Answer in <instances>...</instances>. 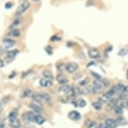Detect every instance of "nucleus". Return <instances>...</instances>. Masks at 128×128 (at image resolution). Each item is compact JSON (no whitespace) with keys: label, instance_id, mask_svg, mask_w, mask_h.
<instances>
[{"label":"nucleus","instance_id":"obj_5","mask_svg":"<svg viewBox=\"0 0 128 128\" xmlns=\"http://www.w3.org/2000/svg\"><path fill=\"white\" fill-rule=\"evenodd\" d=\"M29 7H30L29 2L28 1L22 2V3L19 5L17 10H16V14H17V15H22V14H23L24 12H26V10L29 9Z\"/></svg>","mask_w":128,"mask_h":128},{"label":"nucleus","instance_id":"obj_33","mask_svg":"<svg viewBox=\"0 0 128 128\" xmlns=\"http://www.w3.org/2000/svg\"><path fill=\"white\" fill-rule=\"evenodd\" d=\"M101 81H102V85H104V88H107V87H108V86H109V82L107 79L102 78V79H101Z\"/></svg>","mask_w":128,"mask_h":128},{"label":"nucleus","instance_id":"obj_37","mask_svg":"<svg viewBox=\"0 0 128 128\" xmlns=\"http://www.w3.org/2000/svg\"><path fill=\"white\" fill-rule=\"evenodd\" d=\"M98 128H108L106 123H100L98 124Z\"/></svg>","mask_w":128,"mask_h":128},{"label":"nucleus","instance_id":"obj_39","mask_svg":"<svg viewBox=\"0 0 128 128\" xmlns=\"http://www.w3.org/2000/svg\"><path fill=\"white\" fill-rule=\"evenodd\" d=\"M0 128H6L5 123H4V122H2V121H0Z\"/></svg>","mask_w":128,"mask_h":128},{"label":"nucleus","instance_id":"obj_1","mask_svg":"<svg viewBox=\"0 0 128 128\" xmlns=\"http://www.w3.org/2000/svg\"><path fill=\"white\" fill-rule=\"evenodd\" d=\"M104 89V87L102 83V81H101V80H98V79L94 80L92 86H90L92 93H94V94H98V93H100Z\"/></svg>","mask_w":128,"mask_h":128},{"label":"nucleus","instance_id":"obj_32","mask_svg":"<svg viewBox=\"0 0 128 128\" xmlns=\"http://www.w3.org/2000/svg\"><path fill=\"white\" fill-rule=\"evenodd\" d=\"M44 51L46 52L47 53H48L49 55H51L52 54V47H51L50 46H47L44 47Z\"/></svg>","mask_w":128,"mask_h":128},{"label":"nucleus","instance_id":"obj_25","mask_svg":"<svg viewBox=\"0 0 128 128\" xmlns=\"http://www.w3.org/2000/svg\"><path fill=\"white\" fill-rule=\"evenodd\" d=\"M18 53V51L17 50H13V51H9L6 54V57L10 59H13Z\"/></svg>","mask_w":128,"mask_h":128},{"label":"nucleus","instance_id":"obj_14","mask_svg":"<svg viewBox=\"0 0 128 128\" xmlns=\"http://www.w3.org/2000/svg\"><path fill=\"white\" fill-rule=\"evenodd\" d=\"M70 89H71V86H69L68 83L63 84V85H61L58 88V92L59 93H63V94H67V93L69 91Z\"/></svg>","mask_w":128,"mask_h":128},{"label":"nucleus","instance_id":"obj_21","mask_svg":"<svg viewBox=\"0 0 128 128\" xmlns=\"http://www.w3.org/2000/svg\"><path fill=\"white\" fill-rule=\"evenodd\" d=\"M45 118L44 117H43L41 114H38L36 115V119H35V122H36L38 125H43L44 122H45Z\"/></svg>","mask_w":128,"mask_h":128},{"label":"nucleus","instance_id":"obj_15","mask_svg":"<svg viewBox=\"0 0 128 128\" xmlns=\"http://www.w3.org/2000/svg\"><path fill=\"white\" fill-rule=\"evenodd\" d=\"M10 125L12 128H20L22 126V124H20V121L18 119H16L12 121H10Z\"/></svg>","mask_w":128,"mask_h":128},{"label":"nucleus","instance_id":"obj_40","mask_svg":"<svg viewBox=\"0 0 128 128\" xmlns=\"http://www.w3.org/2000/svg\"><path fill=\"white\" fill-rule=\"evenodd\" d=\"M126 78H127V80H128V69H127V71H126Z\"/></svg>","mask_w":128,"mask_h":128},{"label":"nucleus","instance_id":"obj_19","mask_svg":"<svg viewBox=\"0 0 128 128\" xmlns=\"http://www.w3.org/2000/svg\"><path fill=\"white\" fill-rule=\"evenodd\" d=\"M92 106L95 110L96 111H101L102 108V104L99 101H96V102H93L92 103Z\"/></svg>","mask_w":128,"mask_h":128},{"label":"nucleus","instance_id":"obj_34","mask_svg":"<svg viewBox=\"0 0 128 128\" xmlns=\"http://www.w3.org/2000/svg\"><path fill=\"white\" fill-rule=\"evenodd\" d=\"M50 40H51V41H55V42H56V41L61 40V37H59V36H57L56 34H55V35H53V36L50 38Z\"/></svg>","mask_w":128,"mask_h":128},{"label":"nucleus","instance_id":"obj_16","mask_svg":"<svg viewBox=\"0 0 128 128\" xmlns=\"http://www.w3.org/2000/svg\"><path fill=\"white\" fill-rule=\"evenodd\" d=\"M32 99L35 102H38V103H41V102H43V99L42 97L40 96V93H32Z\"/></svg>","mask_w":128,"mask_h":128},{"label":"nucleus","instance_id":"obj_18","mask_svg":"<svg viewBox=\"0 0 128 128\" xmlns=\"http://www.w3.org/2000/svg\"><path fill=\"white\" fill-rule=\"evenodd\" d=\"M9 35L11 37L17 38V37L20 36V29H18V28H13V29L9 33Z\"/></svg>","mask_w":128,"mask_h":128},{"label":"nucleus","instance_id":"obj_4","mask_svg":"<svg viewBox=\"0 0 128 128\" xmlns=\"http://www.w3.org/2000/svg\"><path fill=\"white\" fill-rule=\"evenodd\" d=\"M35 119H36V114L34 112H26L23 113V119L25 122L28 123H32L35 122Z\"/></svg>","mask_w":128,"mask_h":128},{"label":"nucleus","instance_id":"obj_36","mask_svg":"<svg viewBox=\"0 0 128 128\" xmlns=\"http://www.w3.org/2000/svg\"><path fill=\"white\" fill-rule=\"evenodd\" d=\"M12 6H13V4H12L11 2H7V3L4 5V7L6 8V9H10Z\"/></svg>","mask_w":128,"mask_h":128},{"label":"nucleus","instance_id":"obj_7","mask_svg":"<svg viewBox=\"0 0 128 128\" xmlns=\"http://www.w3.org/2000/svg\"><path fill=\"white\" fill-rule=\"evenodd\" d=\"M29 108L32 109V112L38 113V114H40L41 113L43 112V108L42 107L40 106V104H38V102H32L29 104Z\"/></svg>","mask_w":128,"mask_h":128},{"label":"nucleus","instance_id":"obj_26","mask_svg":"<svg viewBox=\"0 0 128 128\" xmlns=\"http://www.w3.org/2000/svg\"><path fill=\"white\" fill-rule=\"evenodd\" d=\"M32 90H29V89H26V90H23L22 94V98H26V97H29V96H32Z\"/></svg>","mask_w":128,"mask_h":128},{"label":"nucleus","instance_id":"obj_2","mask_svg":"<svg viewBox=\"0 0 128 128\" xmlns=\"http://www.w3.org/2000/svg\"><path fill=\"white\" fill-rule=\"evenodd\" d=\"M16 45V41L12 39H10V38H6V39H4L3 40V42H2V49L4 50H7V49H10V48H12L14 46Z\"/></svg>","mask_w":128,"mask_h":128},{"label":"nucleus","instance_id":"obj_10","mask_svg":"<svg viewBox=\"0 0 128 128\" xmlns=\"http://www.w3.org/2000/svg\"><path fill=\"white\" fill-rule=\"evenodd\" d=\"M68 117L70 119H72V120H79V119H80V118H81V114H80L79 112H77V111L74 110L68 113Z\"/></svg>","mask_w":128,"mask_h":128},{"label":"nucleus","instance_id":"obj_28","mask_svg":"<svg viewBox=\"0 0 128 128\" xmlns=\"http://www.w3.org/2000/svg\"><path fill=\"white\" fill-rule=\"evenodd\" d=\"M56 69H57V71L60 72L65 71H66V65L65 64H62V63H58L56 65Z\"/></svg>","mask_w":128,"mask_h":128},{"label":"nucleus","instance_id":"obj_31","mask_svg":"<svg viewBox=\"0 0 128 128\" xmlns=\"http://www.w3.org/2000/svg\"><path fill=\"white\" fill-rule=\"evenodd\" d=\"M128 53V50L126 48H121L120 50L119 51L118 53V55H120V56H126Z\"/></svg>","mask_w":128,"mask_h":128},{"label":"nucleus","instance_id":"obj_42","mask_svg":"<svg viewBox=\"0 0 128 128\" xmlns=\"http://www.w3.org/2000/svg\"><path fill=\"white\" fill-rule=\"evenodd\" d=\"M126 108H128V102H127V103H126Z\"/></svg>","mask_w":128,"mask_h":128},{"label":"nucleus","instance_id":"obj_30","mask_svg":"<svg viewBox=\"0 0 128 128\" xmlns=\"http://www.w3.org/2000/svg\"><path fill=\"white\" fill-rule=\"evenodd\" d=\"M117 123L119 124V125H125L127 124V120L124 117H119L118 119H116Z\"/></svg>","mask_w":128,"mask_h":128},{"label":"nucleus","instance_id":"obj_27","mask_svg":"<svg viewBox=\"0 0 128 128\" xmlns=\"http://www.w3.org/2000/svg\"><path fill=\"white\" fill-rule=\"evenodd\" d=\"M98 101L102 103V104H108V102L110 101V99H108L105 95H102L100 98H98Z\"/></svg>","mask_w":128,"mask_h":128},{"label":"nucleus","instance_id":"obj_22","mask_svg":"<svg viewBox=\"0 0 128 128\" xmlns=\"http://www.w3.org/2000/svg\"><path fill=\"white\" fill-rule=\"evenodd\" d=\"M17 117H18V113H17V111H16V110L11 111V112L9 113V115H8V118H9L10 121H12V120H14V119H17Z\"/></svg>","mask_w":128,"mask_h":128},{"label":"nucleus","instance_id":"obj_11","mask_svg":"<svg viewBox=\"0 0 128 128\" xmlns=\"http://www.w3.org/2000/svg\"><path fill=\"white\" fill-rule=\"evenodd\" d=\"M57 82L60 84V85H63V84H67L68 82V79L66 76H64L63 74H58L56 77Z\"/></svg>","mask_w":128,"mask_h":128},{"label":"nucleus","instance_id":"obj_38","mask_svg":"<svg viewBox=\"0 0 128 128\" xmlns=\"http://www.w3.org/2000/svg\"><path fill=\"white\" fill-rule=\"evenodd\" d=\"M20 22V19H16V20H15V21H14V22H13V24H12V27H13V26H17V25H19Z\"/></svg>","mask_w":128,"mask_h":128},{"label":"nucleus","instance_id":"obj_13","mask_svg":"<svg viewBox=\"0 0 128 128\" xmlns=\"http://www.w3.org/2000/svg\"><path fill=\"white\" fill-rule=\"evenodd\" d=\"M84 124L87 128H98V124L92 119H86Z\"/></svg>","mask_w":128,"mask_h":128},{"label":"nucleus","instance_id":"obj_6","mask_svg":"<svg viewBox=\"0 0 128 128\" xmlns=\"http://www.w3.org/2000/svg\"><path fill=\"white\" fill-rule=\"evenodd\" d=\"M116 88V91L117 95H120V94H128V86L125 85L122 83H118L115 85Z\"/></svg>","mask_w":128,"mask_h":128},{"label":"nucleus","instance_id":"obj_29","mask_svg":"<svg viewBox=\"0 0 128 128\" xmlns=\"http://www.w3.org/2000/svg\"><path fill=\"white\" fill-rule=\"evenodd\" d=\"M89 82H90V78H89V77H86L84 79L81 80V81L79 82V84H80V87H86V86L88 85Z\"/></svg>","mask_w":128,"mask_h":128},{"label":"nucleus","instance_id":"obj_35","mask_svg":"<svg viewBox=\"0 0 128 128\" xmlns=\"http://www.w3.org/2000/svg\"><path fill=\"white\" fill-rule=\"evenodd\" d=\"M90 73H92V75H93V77H96V79H98V80H101V79H102V77H101V76L99 75V74L96 73V72L92 71V72H90Z\"/></svg>","mask_w":128,"mask_h":128},{"label":"nucleus","instance_id":"obj_8","mask_svg":"<svg viewBox=\"0 0 128 128\" xmlns=\"http://www.w3.org/2000/svg\"><path fill=\"white\" fill-rule=\"evenodd\" d=\"M40 84L41 87H43V88H50L53 85V80L47 79V78H45V77H43L40 80Z\"/></svg>","mask_w":128,"mask_h":128},{"label":"nucleus","instance_id":"obj_12","mask_svg":"<svg viewBox=\"0 0 128 128\" xmlns=\"http://www.w3.org/2000/svg\"><path fill=\"white\" fill-rule=\"evenodd\" d=\"M105 123H106V125H108V128H117V126L119 125L117 121L113 119H107Z\"/></svg>","mask_w":128,"mask_h":128},{"label":"nucleus","instance_id":"obj_9","mask_svg":"<svg viewBox=\"0 0 128 128\" xmlns=\"http://www.w3.org/2000/svg\"><path fill=\"white\" fill-rule=\"evenodd\" d=\"M88 55L90 59H96L100 57V52L96 48H90L88 51Z\"/></svg>","mask_w":128,"mask_h":128},{"label":"nucleus","instance_id":"obj_24","mask_svg":"<svg viewBox=\"0 0 128 128\" xmlns=\"http://www.w3.org/2000/svg\"><path fill=\"white\" fill-rule=\"evenodd\" d=\"M113 110H114V112L116 114H118V115H120V114H122L123 113V108H121L120 105H115L114 107L113 108Z\"/></svg>","mask_w":128,"mask_h":128},{"label":"nucleus","instance_id":"obj_17","mask_svg":"<svg viewBox=\"0 0 128 128\" xmlns=\"http://www.w3.org/2000/svg\"><path fill=\"white\" fill-rule=\"evenodd\" d=\"M74 103V105H75L76 107H78V108H84V107L86 106V102L84 100V99H80V100L76 101V102H73V104Z\"/></svg>","mask_w":128,"mask_h":128},{"label":"nucleus","instance_id":"obj_41","mask_svg":"<svg viewBox=\"0 0 128 128\" xmlns=\"http://www.w3.org/2000/svg\"><path fill=\"white\" fill-rule=\"evenodd\" d=\"M32 1H34V2H38L40 0H32Z\"/></svg>","mask_w":128,"mask_h":128},{"label":"nucleus","instance_id":"obj_20","mask_svg":"<svg viewBox=\"0 0 128 128\" xmlns=\"http://www.w3.org/2000/svg\"><path fill=\"white\" fill-rule=\"evenodd\" d=\"M42 74L44 77L47 78V79L53 80V74H52V72L50 71H49V70H44V71H43Z\"/></svg>","mask_w":128,"mask_h":128},{"label":"nucleus","instance_id":"obj_23","mask_svg":"<svg viewBox=\"0 0 128 128\" xmlns=\"http://www.w3.org/2000/svg\"><path fill=\"white\" fill-rule=\"evenodd\" d=\"M40 96L43 99V102H50L51 101V96H50L47 93H40Z\"/></svg>","mask_w":128,"mask_h":128},{"label":"nucleus","instance_id":"obj_3","mask_svg":"<svg viewBox=\"0 0 128 128\" xmlns=\"http://www.w3.org/2000/svg\"><path fill=\"white\" fill-rule=\"evenodd\" d=\"M79 69V65L76 62H69L66 65V71L70 74H74Z\"/></svg>","mask_w":128,"mask_h":128}]
</instances>
